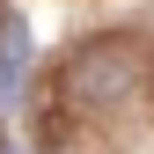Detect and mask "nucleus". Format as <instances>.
<instances>
[{
    "instance_id": "nucleus-1",
    "label": "nucleus",
    "mask_w": 154,
    "mask_h": 154,
    "mask_svg": "<svg viewBox=\"0 0 154 154\" xmlns=\"http://www.w3.org/2000/svg\"><path fill=\"white\" fill-rule=\"evenodd\" d=\"M132 88H140V51L125 37H95V44H81L66 59V103L73 110H110Z\"/></svg>"
},
{
    "instance_id": "nucleus-2",
    "label": "nucleus",
    "mask_w": 154,
    "mask_h": 154,
    "mask_svg": "<svg viewBox=\"0 0 154 154\" xmlns=\"http://www.w3.org/2000/svg\"><path fill=\"white\" fill-rule=\"evenodd\" d=\"M22 73H29V22L8 15V22H0V103L22 95Z\"/></svg>"
},
{
    "instance_id": "nucleus-3",
    "label": "nucleus",
    "mask_w": 154,
    "mask_h": 154,
    "mask_svg": "<svg viewBox=\"0 0 154 154\" xmlns=\"http://www.w3.org/2000/svg\"><path fill=\"white\" fill-rule=\"evenodd\" d=\"M51 154H59V147H51Z\"/></svg>"
}]
</instances>
